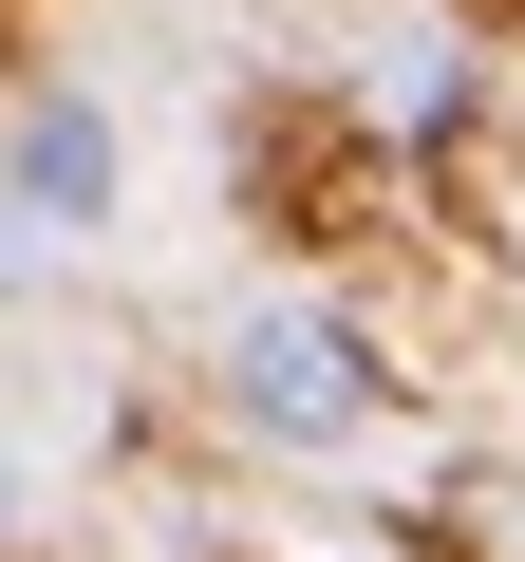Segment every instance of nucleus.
<instances>
[{"label":"nucleus","mask_w":525,"mask_h":562,"mask_svg":"<svg viewBox=\"0 0 525 562\" xmlns=\"http://www.w3.org/2000/svg\"><path fill=\"white\" fill-rule=\"evenodd\" d=\"M0 188H20V225L94 244V225H113V113H94V94H38L20 132H0Z\"/></svg>","instance_id":"obj_2"},{"label":"nucleus","mask_w":525,"mask_h":562,"mask_svg":"<svg viewBox=\"0 0 525 562\" xmlns=\"http://www.w3.org/2000/svg\"><path fill=\"white\" fill-rule=\"evenodd\" d=\"M0 543H20V450H0Z\"/></svg>","instance_id":"obj_4"},{"label":"nucleus","mask_w":525,"mask_h":562,"mask_svg":"<svg viewBox=\"0 0 525 562\" xmlns=\"http://www.w3.org/2000/svg\"><path fill=\"white\" fill-rule=\"evenodd\" d=\"M376 413H394V375H376V338L338 301H244L225 319V431H262V450H376Z\"/></svg>","instance_id":"obj_1"},{"label":"nucleus","mask_w":525,"mask_h":562,"mask_svg":"<svg viewBox=\"0 0 525 562\" xmlns=\"http://www.w3.org/2000/svg\"><path fill=\"white\" fill-rule=\"evenodd\" d=\"M57 281V225H20V188H0V301H38Z\"/></svg>","instance_id":"obj_3"}]
</instances>
